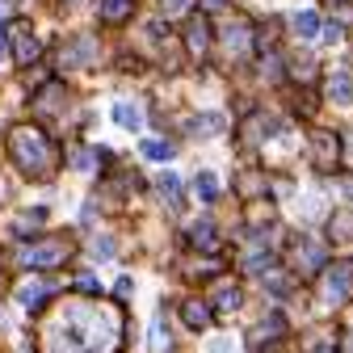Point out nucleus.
<instances>
[{"instance_id":"nucleus-26","label":"nucleus","mask_w":353,"mask_h":353,"mask_svg":"<svg viewBox=\"0 0 353 353\" xmlns=\"http://www.w3.org/2000/svg\"><path fill=\"white\" fill-rule=\"evenodd\" d=\"M206 5H210V9H214V5H223V0H206Z\"/></svg>"},{"instance_id":"nucleus-4","label":"nucleus","mask_w":353,"mask_h":353,"mask_svg":"<svg viewBox=\"0 0 353 353\" xmlns=\"http://www.w3.org/2000/svg\"><path fill=\"white\" fill-rule=\"evenodd\" d=\"M312 148H316V164L320 168H332L341 160V139L332 130H312Z\"/></svg>"},{"instance_id":"nucleus-6","label":"nucleus","mask_w":353,"mask_h":353,"mask_svg":"<svg viewBox=\"0 0 353 353\" xmlns=\"http://www.w3.org/2000/svg\"><path fill=\"white\" fill-rule=\"evenodd\" d=\"M47 299H51V282H42V278L21 282V290H17V303H21V307H42Z\"/></svg>"},{"instance_id":"nucleus-2","label":"nucleus","mask_w":353,"mask_h":353,"mask_svg":"<svg viewBox=\"0 0 353 353\" xmlns=\"http://www.w3.org/2000/svg\"><path fill=\"white\" fill-rule=\"evenodd\" d=\"M13 156H17V164L42 172V160H47V139H42L34 126H21V130H13Z\"/></svg>"},{"instance_id":"nucleus-20","label":"nucleus","mask_w":353,"mask_h":353,"mask_svg":"<svg viewBox=\"0 0 353 353\" xmlns=\"http://www.w3.org/2000/svg\"><path fill=\"white\" fill-rule=\"evenodd\" d=\"M172 341H168V332H164V320H156L152 324V353H164Z\"/></svg>"},{"instance_id":"nucleus-13","label":"nucleus","mask_w":353,"mask_h":353,"mask_svg":"<svg viewBox=\"0 0 353 353\" xmlns=\"http://www.w3.org/2000/svg\"><path fill=\"white\" fill-rule=\"evenodd\" d=\"M328 84H332V88H328L332 101H341V105H349V101H353V80H349L345 72H341V76H332Z\"/></svg>"},{"instance_id":"nucleus-5","label":"nucleus","mask_w":353,"mask_h":353,"mask_svg":"<svg viewBox=\"0 0 353 353\" xmlns=\"http://www.w3.org/2000/svg\"><path fill=\"white\" fill-rule=\"evenodd\" d=\"M345 294H349V265H336V270H328V278H324V299L345 303Z\"/></svg>"},{"instance_id":"nucleus-21","label":"nucleus","mask_w":353,"mask_h":353,"mask_svg":"<svg viewBox=\"0 0 353 353\" xmlns=\"http://www.w3.org/2000/svg\"><path fill=\"white\" fill-rule=\"evenodd\" d=\"M160 5H164V9H168V17H176V13H181V9H185V5H190V0H160Z\"/></svg>"},{"instance_id":"nucleus-8","label":"nucleus","mask_w":353,"mask_h":353,"mask_svg":"<svg viewBox=\"0 0 353 353\" xmlns=\"http://www.w3.org/2000/svg\"><path fill=\"white\" fill-rule=\"evenodd\" d=\"M290 26H294V34H299V38H316V34H320V17H316L312 9L294 13V17H290Z\"/></svg>"},{"instance_id":"nucleus-3","label":"nucleus","mask_w":353,"mask_h":353,"mask_svg":"<svg viewBox=\"0 0 353 353\" xmlns=\"http://www.w3.org/2000/svg\"><path fill=\"white\" fill-rule=\"evenodd\" d=\"M68 256V240H42L26 248V265H55Z\"/></svg>"},{"instance_id":"nucleus-23","label":"nucleus","mask_w":353,"mask_h":353,"mask_svg":"<svg viewBox=\"0 0 353 353\" xmlns=\"http://www.w3.org/2000/svg\"><path fill=\"white\" fill-rule=\"evenodd\" d=\"M320 30H324L328 42H341V26H320Z\"/></svg>"},{"instance_id":"nucleus-18","label":"nucleus","mask_w":353,"mask_h":353,"mask_svg":"<svg viewBox=\"0 0 353 353\" xmlns=\"http://www.w3.org/2000/svg\"><path fill=\"white\" fill-rule=\"evenodd\" d=\"M214 307H219V312H232V307H240V290H236V286H223V290H219V299H214Z\"/></svg>"},{"instance_id":"nucleus-24","label":"nucleus","mask_w":353,"mask_h":353,"mask_svg":"<svg viewBox=\"0 0 353 353\" xmlns=\"http://www.w3.org/2000/svg\"><path fill=\"white\" fill-rule=\"evenodd\" d=\"M0 55H5V30H0Z\"/></svg>"},{"instance_id":"nucleus-14","label":"nucleus","mask_w":353,"mask_h":353,"mask_svg":"<svg viewBox=\"0 0 353 353\" xmlns=\"http://www.w3.org/2000/svg\"><path fill=\"white\" fill-rule=\"evenodd\" d=\"M156 190H160V194H164V198H168L172 206L181 202V181H176L172 172H164V176H160V181H156Z\"/></svg>"},{"instance_id":"nucleus-17","label":"nucleus","mask_w":353,"mask_h":353,"mask_svg":"<svg viewBox=\"0 0 353 353\" xmlns=\"http://www.w3.org/2000/svg\"><path fill=\"white\" fill-rule=\"evenodd\" d=\"M219 130H223V126H219V118H214V114H206V118H194V135L210 139V135H219Z\"/></svg>"},{"instance_id":"nucleus-25","label":"nucleus","mask_w":353,"mask_h":353,"mask_svg":"<svg viewBox=\"0 0 353 353\" xmlns=\"http://www.w3.org/2000/svg\"><path fill=\"white\" fill-rule=\"evenodd\" d=\"M316 353H332V349H328V345H320V349H316Z\"/></svg>"},{"instance_id":"nucleus-16","label":"nucleus","mask_w":353,"mask_h":353,"mask_svg":"<svg viewBox=\"0 0 353 353\" xmlns=\"http://www.w3.org/2000/svg\"><path fill=\"white\" fill-rule=\"evenodd\" d=\"M206 42H210L206 26H202V21H194V26H190V51H194V55H202V51H206Z\"/></svg>"},{"instance_id":"nucleus-15","label":"nucleus","mask_w":353,"mask_h":353,"mask_svg":"<svg viewBox=\"0 0 353 353\" xmlns=\"http://www.w3.org/2000/svg\"><path fill=\"white\" fill-rule=\"evenodd\" d=\"M194 190H198V198H202V202H210V198L219 194V181H214V172H198Z\"/></svg>"},{"instance_id":"nucleus-11","label":"nucleus","mask_w":353,"mask_h":353,"mask_svg":"<svg viewBox=\"0 0 353 353\" xmlns=\"http://www.w3.org/2000/svg\"><path fill=\"white\" fill-rule=\"evenodd\" d=\"M320 265H324V252H320L316 244H299V270H303V274H316Z\"/></svg>"},{"instance_id":"nucleus-19","label":"nucleus","mask_w":353,"mask_h":353,"mask_svg":"<svg viewBox=\"0 0 353 353\" xmlns=\"http://www.w3.org/2000/svg\"><path fill=\"white\" fill-rule=\"evenodd\" d=\"M143 156H148V160H172V148L160 143V139H148V143H143Z\"/></svg>"},{"instance_id":"nucleus-1","label":"nucleus","mask_w":353,"mask_h":353,"mask_svg":"<svg viewBox=\"0 0 353 353\" xmlns=\"http://www.w3.org/2000/svg\"><path fill=\"white\" fill-rule=\"evenodd\" d=\"M114 341H118V320L110 312H97V307H84V303L63 307V316L47 332L51 353H110Z\"/></svg>"},{"instance_id":"nucleus-12","label":"nucleus","mask_w":353,"mask_h":353,"mask_svg":"<svg viewBox=\"0 0 353 353\" xmlns=\"http://www.w3.org/2000/svg\"><path fill=\"white\" fill-rule=\"evenodd\" d=\"M13 34H17V59H21V63H30V59L38 55V42H34V34H30L26 26H17Z\"/></svg>"},{"instance_id":"nucleus-22","label":"nucleus","mask_w":353,"mask_h":353,"mask_svg":"<svg viewBox=\"0 0 353 353\" xmlns=\"http://www.w3.org/2000/svg\"><path fill=\"white\" fill-rule=\"evenodd\" d=\"M210 353H232V341H223V336L210 341Z\"/></svg>"},{"instance_id":"nucleus-7","label":"nucleus","mask_w":353,"mask_h":353,"mask_svg":"<svg viewBox=\"0 0 353 353\" xmlns=\"http://www.w3.org/2000/svg\"><path fill=\"white\" fill-rule=\"evenodd\" d=\"M97 13L105 21H122V17L135 13V0H97Z\"/></svg>"},{"instance_id":"nucleus-10","label":"nucleus","mask_w":353,"mask_h":353,"mask_svg":"<svg viewBox=\"0 0 353 353\" xmlns=\"http://www.w3.org/2000/svg\"><path fill=\"white\" fill-rule=\"evenodd\" d=\"M114 122H118V126H126V130H135V126H143V114H139V105L118 101V105H114Z\"/></svg>"},{"instance_id":"nucleus-9","label":"nucleus","mask_w":353,"mask_h":353,"mask_svg":"<svg viewBox=\"0 0 353 353\" xmlns=\"http://www.w3.org/2000/svg\"><path fill=\"white\" fill-rule=\"evenodd\" d=\"M181 316H185V324H190V328H206V324H210V307H206V303H198V299H190V303L181 307Z\"/></svg>"}]
</instances>
